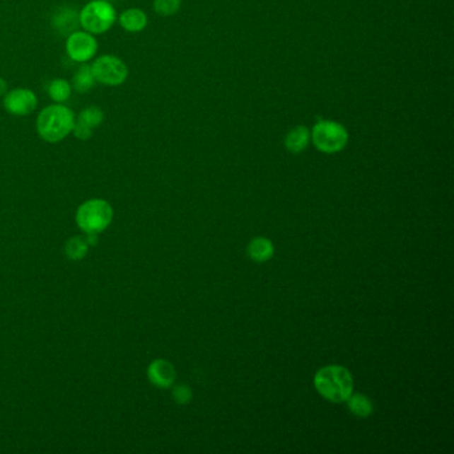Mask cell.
Instances as JSON below:
<instances>
[{"mask_svg":"<svg viewBox=\"0 0 454 454\" xmlns=\"http://www.w3.org/2000/svg\"><path fill=\"white\" fill-rule=\"evenodd\" d=\"M7 88H8L7 81L3 78H0V96H4L7 93Z\"/></svg>","mask_w":454,"mask_h":454,"instance_id":"21","label":"cell"},{"mask_svg":"<svg viewBox=\"0 0 454 454\" xmlns=\"http://www.w3.org/2000/svg\"><path fill=\"white\" fill-rule=\"evenodd\" d=\"M90 1H92V0H90Z\"/></svg>","mask_w":454,"mask_h":454,"instance_id":"22","label":"cell"},{"mask_svg":"<svg viewBox=\"0 0 454 454\" xmlns=\"http://www.w3.org/2000/svg\"><path fill=\"white\" fill-rule=\"evenodd\" d=\"M119 23L127 33L136 34L147 27L148 18L146 12L139 8H129L120 13Z\"/></svg>","mask_w":454,"mask_h":454,"instance_id":"11","label":"cell"},{"mask_svg":"<svg viewBox=\"0 0 454 454\" xmlns=\"http://www.w3.org/2000/svg\"><path fill=\"white\" fill-rule=\"evenodd\" d=\"M91 69L95 80L104 86H120L128 78V67L124 62L114 55L98 57L92 63Z\"/></svg>","mask_w":454,"mask_h":454,"instance_id":"6","label":"cell"},{"mask_svg":"<svg viewBox=\"0 0 454 454\" xmlns=\"http://www.w3.org/2000/svg\"><path fill=\"white\" fill-rule=\"evenodd\" d=\"M348 407L353 414L359 417H368L373 413V405L371 400L363 395H351L348 398Z\"/></svg>","mask_w":454,"mask_h":454,"instance_id":"17","label":"cell"},{"mask_svg":"<svg viewBox=\"0 0 454 454\" xmlns=\"http://www.w3.org/2000/svg\"><path fill=\"white\" fill-rule=\"evenodd\" d=\"M148 378L153 385L170 388L176 380V371L172 363L159 359L149 365Z\"/></svg>","mask_w":454,"mask_h":454,"instance_id":"10","label":"cell"},{"mask_svg":"<svg viewBox=\"0 0 454 454\" xmlns=\"http://www.w3.org/2000/svg\"><path fill=\"white\" fill-rule=\"evenodd\" d=\"M95 81L96 80L93 78L91 66L81 64L78 71L75 72V75H74L71 87H74L79 93H86V92L90 91L92 87L95 86Z\"/></svg>","mask_w":454,"mask_h":454,"instance_id":"15","label":"cell"},{"mask_svg":"<svg viewBox=\"0 0 454 454\" xmlns=\"http://www.w3.org/2000/svg\"><path fill=\"white\" fill-rule=\"evenodd\" d=\"M66 51L74 62L86 63L98 52V42L93 35L87 31H75L69 35Z\"/></svg>","mask_w":454,"mask_h":454,"instance_id":"7","label":"cell"},{"mask_svg":"<svg viewBox=\"0 0 454 454\" xmlns=\"http://www.w3.org/2000/svg\"><path fill=\"white\" fill-rule=\"evenodd\" d=\"M3 104L8 114L25 116L34 112L37 105V98L31 90L15 88L4 95Z\"/></svg>","mask_w":454,"mask_h":454,"instance_id":"8","label":"cell"},{"mask_svg":"<svg viewBox=\"0 0 454 454\" xmlns=\"http://www.w3.org/2000/svg\"><path fill=\"white\" fill-rule=\"evenodd\" d=\"M117 19L114 6L107 0H92L79 13V23L90 34H104Z\"/></svg>","mask_w":454,"mask_h":454,"instance_id":"5","label":"cell"},{"mask_svg":"<svg viewBox=\"0 0 454 454\" xmlns=\"http://www.w3.org/2000/svg\"><path fill=\"white\" fill-rule=\"evenodd\" d=\"M315 386L322 397L332 402H344L352 395V375L342 366L330 365L316 373Z\"/></svg>","mask_w":454,"mask_h":454,"instance_id":"2","label":"cell"},{"mask_svg":"<svg viewBox=\"0 0 454 454\" xmlns=\"http://www.w3.org/2000/svg\"><path fill=\"white\" fill-rule=\"evenodd\" d=\"M47 92L50 98L55 103L67 102L72 92V87L67 80L55 79L48 83L47 86Z\"/></svg>","mask_w":454,"mask_h":454,"instance_id":"16","label":"cell"},{"mask_svg":"<svg viewBox=\"0 0 454 454\" xmlns=\"http://www.w3.org/2000/svg\"><path fill=\"white\" fill-rule=\"evenodd\" d=\"M88 247H90V243H88L87 238L76 236V238H72L67 241L66 253L69 255V259L80 260L87 255Z\"/></svg>","mask_w":454,"mask_h":454,"instance_id":"18","label":"cell"},{"mask_svg":"<svg viewBox=\"0 0 454 454\" xmlns=\"http://www.w3.org/2000/svg\"><path fill=\"white\" fill-rule=\"evenodd\" d=\"M75 125V114L62 104L45 108L36 120L37 134L48 143H59L69 136Z\"/></svg>","mask_w":454,"mask_h":454,"instance_id":"1","label":"cell"},{"mask_svg":"<svg viewBox=\"0 0 454 454\" xmlns=\"http://www.w3.org/2000/svg\"><path fill=\"white\" fill-rule=\"evenodd\" d=\"M172 396L177 404H188L192 400V392L190 386L179 385L173 389Z\"/></svg>","mask_w":454,"mask_h":454,"instance_id":"20","label":"cell"},{"mask_svg":"<svg viewBox=\"0 0 454 454\" xmlns=\"http://www.w3.org/2000/svg\"><path fill=\"white\" fill-rule=\"evenodd\" d=\"M78 23H79L78 13L69 7L57 11L52 18L54 28L62 35H71L75 33Z\"/></svg>","mask_w":454,"mask_h":454,"instance_id":"13","label":"cell"},{"mask_svg":"<svg viewBox=\"0 0 454 454\" xmlns=\"http://www.w3.org/2000/svg\"><path fill=\"white\" fill-rule=\"evenodd\" d=\"M182 0H155L153 10L161 16H172L180 10Z\"/></svg>","mask_w":454,"mask_h":454,"instance_id":"19","label":"cell"},{"mask_svg":"<svg viewBox=\"0 0 454 454\" xmlns=\"http://www.w3.org/2000/svg\"><path fill=\"white\" fill-rule=\"evenodd\" d=\"M112 206L102 199H92L80 205L76 212V223L87 235H98L112 221Z\"/></svg>","mask_w":454,"mask_h":454,"instance_id":"4","label":"cell"},{"mask_svg":"<svg viewBox=\"0 0 454 454\" xmlns=\"http://www.w3.org/2000/svg\"><path fill=\"white\" fill-rule=\"evenodd\" d=\"M103 120L104 114L99 107H87L75 119L72 132L79 140H88L93 135V129L102 124Z\"/></svg>","mask_w":454,"mask_h":454,"instance_id":"9","label":"cell"},{"mask_svg":"<svg viewBox=\"0 0 454 454\" xmlns=\"http://www.w3.org/2000/svg\"><path fill=\"white\" fill-rule=\"evenodd\" d=\"M310 140L320 152L337 153L347 147L349 134L341 123L320 119L310 131Z\"/></svg>","mask_w":454,"mask_h":454,"instance_id":"3","label":"cell"},{"mask_svg":"<svg viewBox=\"0 0 454 454\" xmlns=\"http://www.w3.org/2000/svg\"><path fill=\"white\" fill-rule=\"evenodd\" d=\"M273 244L265 238L252 240L248 245V255L250 259L257 262H268L273 256Z\"/></svg>","mask_w":454,"mask_h":454,"instance_id":"14","label":"cell"},{"mask_svg":"<svg viewBox=\"0 0 454 454\" xmlns=\"http://www.w3.org/2000/svg\"><path fill=\"white\" fill-rule=\"evenodd\" d=\"M310 141V131L305 125H297L285 136V147L292 153H301Z\"/></svg>","mask_w":454,"mask_h":454,"instance_id":"12","label":"cell"}]
</instances>
